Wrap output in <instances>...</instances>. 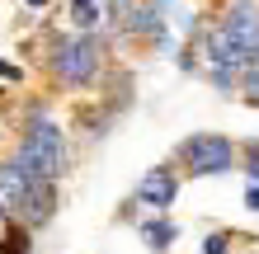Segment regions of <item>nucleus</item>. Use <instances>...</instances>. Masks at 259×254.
<instances>
[{"label":"nucleus","mask_w":259,"mask_h":254,"mask_svg":"<svg viewBox=\"0 0 259 254\" xmlns=\"http://www.w3.org/2000/svg\"><path fill=\"white\" fill-rule=\"evenodd\" d=\"M19 160L33 174H42V179H62L66 174V160H71V146H66L62 123H52L42 109H33L28 123H24V137H19Z\"/></svg>","instance_id":"1"},{"label":"nucleus","mask_w":259,"mask_h":254,"mask_svg":"<svg viewBox=\"0 0 259 254\" xmlns=\"http://www.w3.org/2000/svg\"><path fill=\"white\" fill-rule=\"evenodd\" d=\"M104 38L99 33H66V38H57V47H52V76L71 85V89H85V85H95L99 80V71H104Z\"/></svg>","instance_id":"2"},{"label":"nucleus","mask_w":259,"mask_h":254,"mask_svg":"<svg viewBox=\"0 0 259 254\" xmlns=\"http://www.w3.org/2000/svg\"><path fill=\"white\" fill-rule=\"evenodd\" d=\"M175 160L184 165V174H226L236 165V146L222 132H193V137L179 141Z\"/></svg>","instance_id":"3"},{"label":"nucleus","mask_w":259,"mask_h":254,"mask_svg":"<svg viewBox=\"0 0 259 254\" xmlns=\"http://www.w3.org/2000/svg\"><path fill=\"white\" fill-rule=\"evenodd\" d=\"M222 38L231 42L236 52H259V5L254 0H231V10L222 14Z\"/></svg>","instance_id":"4"},{"label":"nucleus","mask_w":259,"mask_h":254,"mask_svg":"<svg viewBox=\"0 0 259 254\" xmlns=\"http://www.w3.org/2000/svg\"><path fill=\"white\" fill-rule=\"evenodd\" d=\"M179 198V170L175 165H151L132 188V202H146L151 212H170Z\"/></svg>","instance_id":"5"},{"label":"nucleus","mask_w":259,"mask_h":254,"mask_svg":"<svg viewBox=\"0 0 259 254\" xmlns=\"http://www.w3.org/2000/svg\"><path fill=\"white\" fill-rule=\"evenodd\" d=\"M57 212V179H38L33 188L24 193V202H19V212H14L10 221H19L24 231H38V226H48Z\"/></svg>","instance_id":"6"},{"label":"nucleus","mask_w":259,"mask_h":254,"mask_svg":"<svg viewBox=\"0 0 259 254\" xmlns=\"http://www.w3.org/2000/svg\"><path fill=\"white\" fill-rule=\"evenodd\" d=\"M71 24H75V33L113 28V0H71Z\"/></svg>","instance_id":"7"},{"label":"nucleus","mask_w":259,"mask_h":254,"mask_svg":"<svg viewBox=\"0 0 259 254\" xmlns=\"http://www.w3.org/2000/svg\"><path fill=\"white\" fill-rule=\"evenodd\" d=\"M137 235L146 240V249L165 254V249L179 240V226H175V221H165V217H151V221H142V226H137Z\"/></svg>","instance_id":"8"},{"label":"nucleus","mask_w":259,"mask_h":254,"mask_svg":"<svg viewBox=\"0 0 259 254\" xmlns=\"http://www.w3.org/2000/svg\"><path fill=\"white\" fill-rule=\"evenodd\" d=\"M245 170H250V179L259 184V141H254V146H245Z\"/></svg>","instance_id":"9"},{"label":"nucleus","mask_w":259,"mask_h":254,"mask_svg":"<svg viewBox=\"0 0 259 254\" xmlns=\"http://www.w3.org/2000/svg\"><path fill=\"white\" fill-rule=\"evenodd\" d=\"M203 254H226V235H207V240H203Z\"/></svg>","instance_id":"10"},{"label":"nucleus","mask_w":259,"mask_h":254,"mask_svg":"<svg viewBox=\"0 0 259 254\" xmlns=\"http://www.w3.org/2000/svg\"><path fill=\"white\" fill-rule=\"evenodd\" d=\"M245 207H250V212H259V184L245 188Z\"/></svg>","instance_id":"11"},{"label":"nucleus","mask_w":259,"mask_h":254,"mask_svg":"<svg viewBox=\"0 0 259 254\" xmlns=\"http://www.w3.org/2000/svg\"><path fill=\"white\" fill-rule=\"evenodd\" d=\"M24 5H28V10H42V5H52V0H24Z\"/></svg>","instance_id":"12"},{"label":"nucleus","mask_w":259,"mask_h":254,"mask_svg":"<svg viewBox=\"0 0 259 254\" xmlns=\"http://www.w3.org/2000/svg\"><path fill=\"white\" fill-rule=\"evenodd\" d=\"M156 5H165V0H156Z\"/></svg>","instance_id":"13"}]
</instances>
